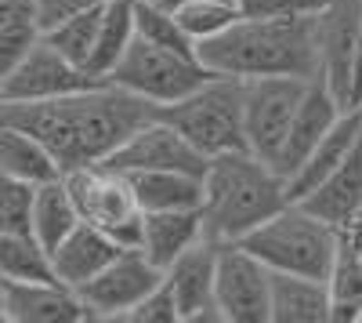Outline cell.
<instances>
[{
	"label": "cell",
	"instance_id": "6da1fadb",
	"mask_svg": "<svg viewBox=\"0 0 362 323\" xmlns=\"http://www.w3.org/2000/svg\"><path fill=\"white\" fill-rule=\"evenodd\" d=\"M148 116H156L153 102H145L109 80H98L83 91L58 98H37V102L0 98V124L29 131L37 142H44L47 153L62 167V174L83 164H102Z\"/></svg>",
	"mask_w": 362,
	"mask_h": 323
},
{
	"label": "cell",
	"instance_id": "7a4b0ae2",
	"mask_svg": "<svg viewBox=\"0 0 362 323\" xmlns=\"http://www.w3.org/2000/svg\"><path fill=\"white\" fill-rule=\"evenodd\" d=\"M196 58L225 76H315L319 73V11L293 18L239 15L218 37L196 44Z\"/></svg>",
	"mask_w": 362,
	"mask_h": 323
},
{
	"label": "cell",
	"instance_id": "3957f363",
	"mask_svg": "<svg viewBox=\"0 0 362 323\" xmlns=\"http://www.w3.org/2000/svg\"><path fill=\"white\" fill-rule=\"evenodd\" d=\"M290 203L283 174L250 149H228L206 160L203 171V237L239 244L264 218Z\"/></svg>",
	"mask_w": 362,
	"mask_h": 323
},
{
	"label": "cell",
	"instance_id": "277c9868",
	"mask_svg": "<svg viewBox=\"0 0 362 323\" xmlns=\"http://www.w3.org/2000/svg\"><path fill=\"white\" fill-rule=\"evenodd\" d=\"M341 244V229L322 222L308 208L290 200L283 211L264 218L257 229H250L239 247H247L254 258H261L272 273H297V276H315L326 280L334 269Z\"/></svg>",
	"mask_w": 362,
	"mask_h": 323
},
{
	"label": "cell",
	"instance_id": "5b68a950",
	"mask_svg": "<svg viewBox=\"0 0 362 323\" xmlns=\"http://www.w3.org/2000/svg\"><path fill=\"white\" fill-rule=\"evenodd\" d=\"M243 91H247V84L239 76L210 73L185 98H177L170 106H160L156 116L170 120L210 160V157L228 153V149H247Z\"/></svg>",
	"mask_w": 362,
	"mask_h": 323
},
{
	"label": "cell",
	"instance_id": "8992f818",
	"mask_svg": "<svg viewBox=\"0 0 362 323\" xmlns=\"http://www.w3.org/2000/svg\"><path fill=\"white\" fill-rule=\"evenodd\" d=\"M66 189L76 203L80 222L102 229L119 247H138L141 240V208L131 186V174L105 167V164H83L62 174Z\"/></svg>",
	"mask_w": 362,
	"mask_h": 323
},
{
	"label": "cell",
	"instance_id": "52a82bcc",
	"mask_svg": "<svg viewBox=\"0 0 362 323\" xmlns=\"http://www.w3.org/2000/svg\"><path fill=\"white\" fill-rule=\"evenodd\" d=\"M210 76V69L199 62L196 55H181L170 47H156L145 40H131L124 58L116 62V69L105 76L109 84L124 87V91L160 106H170L177 98H185L196 84H203Z\"/></svg>",
	"mask_w": 362,
	"mask_h": 323
},
{
	"label": "cell",
	"instance_id": "ba28073f",
	"mask_svg": "<svg viewBox=\"0 0 362 323\" xmlns=\"http://www.w3.org/2000/svg\"><path fill=\"white\" fill-rule=\"evenodd\" d=\"M312 80V76H308ZM305 76H250L243 80V135L247 149L276 167L297 102L308 87Z\"/></svg>",
	"mask_w": 362,
	"mask_h": 323
},
{
	"label": "cell",
	"instance_id": "9c48e42d",
	"mask_svg": "<svg viewBox=\"0 0 362 323\" xmlns=\"http://www.w3.org/2000/svg\"><path fill=\"white\" fill-rule=\"evenodd\" d=\"M214 305L221 323L272 319V269L239 244H221L214 273Z\"/></svg>",
	"mask_w": 362,
	"mask_h": 323
},
{
	"label": "cell",
	"instance_id": "30bf717a",
	"mask_svg": "<svg viewBox=\"0 0 362 323\" xmlns=\"http://www.w3.org/2000/svg\"><path fill=\"white\" fill-rule=\"evenodd\" d=\"M163 280V269L145 258L141 247H124L102 273H95L76 295L87 309V319L119 323L131 305H138L148 290Z\"/></svg>",
	"mask_w": 362,
	"mask_h": 323
},
{
	"label": "cell",
	"instance_id": "8fae6325",
	"mask_svg": "<svg viewBox=\"0 0 362 323\" xmlns=\"http://www.w3.org/2000/svg\"><path fill=\"white\" fill-rule=\"evenodd\" d=\"M102 164L124 171V174H134V171H189V174H203L206 171V157L170 120H163V116H148L145 124H138Z\"/></svg>",
	"mask_w": 362,
	"mask_h": 323
},
{
	"label": "cell",
	"instance_id": "7c38bea8",
	"mask_svg": "<svg viewBox=\"0 0 362 323\" xmlns=\"http://www.w3.org/2000/svg\"><path fill=\"white\" fill-rule=\"evenodd\" d=\"M90 84H98V80L87 69L73 66L66 55H58L40 37L8 76H0V98L37 102V98H58V95L83 91V87H90Z\"/></svg>",
	"mask_w": 362,
	"mask_h": 323
},
{
	"label": "cell",
	"instance_id": "4fadbf2b",
	"mask_svg": "<svg viewBox=\"0 0 362 323\" xmlns=\"http://www.w3.org/2000/svg\"><path fill=\"white\" fill-rule=\"evenodd\" d=\"M218 240H199L189 251H181L163 269V280L177 302V323H221V312L214 305V273H218Z\"/></svg>",
	"mask_w": 362,
	"mask_h": 323
},
{
	"label": "cell",
	"instance_id": "5bb4252c",
	"mask_svg": "<svg viewBox=\"0 0 362 323\" xmlns=\"http://www.w3.org/2000/svg\"><path fill=\"white\" fill-rule=\"evenodd\" d=\"M358 15H362V0H329L319 11V76L344 106H351Z\"/></svg>",
	"mask_w": 362,
	"mask_h": 323
},
{
	"label": "cell",
	"instance_id": "9a60e30c",
	"mask_svg": "<svg viewBox=\"0 0 362 323\" xmlns=\"http://www.w3.org/2000/svg\"><path fill=\"white\" fill-rule=\"evenodd\" d=\"M344 113V102L329 91V84L315 73L305 87V95L297 102V113L290 120V131H286V142L279 149V160H276V171L283 174V182L290 174L305 164V157L315 149V142L334 128V120Z\"/></svg>",
	"mask_w": 362,
	"mask_h": 323
},
{
	"label": "cell",
	"instance_id": "2e32d148",
	"mask_svg": "<svg viewBox=\"0 0 362 323\" xmlns=\"http://www.w3.org/2000/svg\"><path fill=\"white\" fill-rule=\"evenodd\" d=\"M4 323H83L87 309L73 287L58 280L4 283Z\"/></svg>",
	"mask_w": 362,
	"mask_h": 323
},
{
	"label": "cell",
	"instance_id": "e0dca14e",
	"mask_svg": "<svg viewBox=\"0 0 362 323\" xmlns=\"http://www.w3.org/2000/svg\"><path fill=\"white\" fill-rule=\"evenodd\" d=\"M297 203L337 229L358 211V203H362V131L351 142V149L344 153V160Z\"/></svg>",
	"mask_w": 362,
	"mask_h": 323
},
{
	"label": "cell",
	"instance_id": "ac0fdd59",
	"mask_svg": "<svg viewBox=\"0 0 362 323\" xmlns=\"http://www.w3.org/2000/svg\"><path fill=\"white\" fill-rule=\"evenodd\" d=\"M119 251H124V247H119L112 237H105L102 229L80 222L69 237L51 251V273H54L58 283H66V287L76 290L95 273H102Z\"/></svg>",
	"mask_w": 362,
	"mask_h": 323
},
{
	"label": "cell",
	"instance_id": "d6986e66",
	"mask_svg": "<svg viewBox=\"0 0 362 323\" xmlns=\"http://www.w3.org/2000/svg\"><path fill=\"white\" fill-rule=\"evenodd\" d=\"M358 131H362V106H344V113L334 120V128L315 142V149L305 157V164L286 178V196L290 200H305L326 174L344 160V153L351 149V142L358 138Z\"/></svg>",
	"mask_w": 362,
	"mask_h": 323
},
{
	"label": "cell",
	"instance_id": "ffe728a7",
	"mask_svg": "<svg viewBox=\"0 0 362 323\" xmlns=\"http://www.w3.org/2000/svg\"><path fill=\"white\" fill-rule=\"evenodd\" d=\"M203 240V215L199 208H181V211H141V240L138 247L153 266L167 269L170 261Z\"/></svg>",
	"mask_w": 362,
	"mask_h": 323
},
{
	"label": "cell",
	"instance_id": "44dd1931",
	"mask_svg": "<svg viewBox=\"0 0 362 323\" xmlns=\"http://www.w3.org/2000/svg\"><path fill=\"white\" fill-rule=\"evenodd\" d=\"M334 302H329L326 280L297 276V273H272V319L268 323H329Z\"/></svg>",
	"mask_w": 362,
	"mask_h": 323
},
{
	"label": "cell",
	"instance_id": "7402d4cb",
	"mask_svg": "<svg viewBox=\"0 0 362 323\" xmlns=\"http://www.w3.org/2000/svg\"><path fill=\"white\" fill-rule=\"evenodd\" d=\"M131 186L141 211H181L203 203V174L189 171H134Z\"/></svg>",
	"mask_w": 362,
	"mask_h": 323
},
{
	"label": "cell",
	"instance_id": "603a6c76",
	"mask_svg": "<svg viewBox=\"0 0 362 323\" xmlns=\"http://www.w3.org/2000/svg\"><path fill=\"white\" fill-rule=\"evenodd\" d=\"M0 174H11L29 186H44L51 178H62V167L47 153V145L37 142L29 131L0 124Z\"/></svg>",
	"mask_w": 362,
	"mask_h": 323
},
{
	"label": "cell",
	"instance_id": "cb8c5ba5",
	"mask_svg": "<svg viewBox=\"0 0 362 323\" xmlns=\"http://www.w3.org/2000/svg\"><path fill=\"white\" fill-rule=\"evenodd\" d=\"M76 225H80V215H76V203H73V196L66 189V178H51V182L37 186L29 232L47 247V254L62 244Z\"/></svg>",
	"mask_w": 362,
	"mask_h": 323
},
{
	"label": "cell",
	"instance_id": "d4e9b609",
	"mask_svg": "<svg viewBox=\"0 0 362 323\" xmlns=\"http://www.w3.org/2000/svg\"><path fill=\"white\" fill-rule=\"evenodd\" d=\"M131 40H134V0H109L102 8L95 51L87 58V73L95 80H105L119 58H124Z\"/></svg>",
	"mask_w": 362,
	"mask_h": 323
},
{
	"label": "cell",
	"instance_id": "484cf974",
	"mask_svg": "<svg viewBox=\"0 0 362 323\" xmlns=\"http://www.w3.org/2000/svg\"><path fill=\"white\" fill-rule=\"evenodd\" d=\"M0 280L4 283L54 280L51 254L33 232H0Z\"/></svg>",
	"mask_w": 362,
	"mask_h": 323
},
{
	"label": "cell",
	"instance_id": "4316f807",
	"mask_svg": "<svg viewBox=\"0 0 362 323\" xmlns=\"http://www.w3.org/2000/svg\"><path fill=\"white\" fill-rule=\"evenodd\" d=\"M334 319L329 323H362V254H355L344 240L337 244L334 269L326 276Z\"/></svg>",
	"mask_w": 362,
	"mask_h": 323
},
{
	"label": "cell",
	"instance_id": "83f0119b",
	"mask_svg": "<svg viewBox=\"0 0 362 323\" xmlns=\"http://www.w3.org/2000/svg\"><path fill=\"white\" fill-rule=\"evenodd\" d=\"M134 37L145 44H156V47H170L181 55H196L192 37L181 29L177 15L156 4H145V0H134Z\"/></svg>",
	"mask_w": 362,
	"mask_h": 323
},
{
	"label": "cell",
	"instance_id": "f1b7e54d",
	"mask_svg": "<svg viewBox=\"0 0 362 323\" xmlns=\"http://www.w3.org/2000/svg\"><path fill=\"white\" fill-rule=\"evenodd\" d=\"M98 22H102V8H98V11L73 15V18H66V22L44 29L40 37H44L58 55H66L73 66L87 69V58H90V51H95V37H98Z\"/></svg>",
	"mask_w": 362,
	"mask_h": 323
},
{
	"label": "cell",
	"instance_id": "f546056e",
	"mask_svg": "<svg viewBox=\"0 0 362 323\" xmlns=\"http://www.w3.org/2000/svg\"><path fill=\"white\" fill-rule=\"evenodd\" d=\"M177 22L192 37V44H203L210 37H218L221 29H228L239 18L235 0H181L177 4Z\"/></svg>",
	"mask_w": 362,
	"mask_h": 323
},
{
	"label": "cell",
	"instance_id": "4dcf8cb0",
	"mask_svg": "<svg viewBox=\"0 0 362 323\" xmlns=\"http://www.w3.org/2000/svg\"><path fill=\"white\" fill-rule=\"evenodd\" d=\"M33 196H37V186L11 178V174H0V232H29Z\"/></svg>",
	"mask_w": 362,
	"mask_h": 323
},
{
	"label": "cell",
	"instance_id": "1f68e13d",
	"mask_svg": "<svg viewBox=\"0 0 362 323\" xmlns=\"http://www.w3.org/2000/svg\"><path fill=\"white\" fill-rule=\"evenodd\" d=\"M37 40H40V26H37L33 11L11 18L4 29H0V76H8L29 55V47H33Z\"/></svg>",
	"mask_w": 362,
	"mask_h": 323
},
{
	"label": "cell",
	"instance_id": "d6a6232c",
	"mask_svg": "<svg viewBox=\"0 0 362 323\" xmlns=\"http://www.w3.org/2000/svg\"><path fill=\"white\" fill-rule=\"evenodd\" d=\"M119 323H177V302L170 295L167 280H160L138 305H131Z\"/></svg>",
	"mask_w": 362,
	"mask_h": 323
},
{
	"label": "cell",
	"instance_id": "836d02e7",
	"mask_svg": "<svg viewBox=\"0 0 362 323\" xmlns=\"http://www.w3.org/2000/svg\"><path fill=\"white\" fill-rule=\"evenodd\" d=\"M329 0H235L239 15L250 18H293V15H315Z\"/></svg>",
	"mask_w": 362,
	"mask_h": 323
},
{
	"label": "cell",
	"instance_id": "e575fe53",
	"mask_svg": "<svg viewBox=\"0 0 362 323\" xmlns=\"http://www.w3.org/2000/svg\"><path fill=\"white\" fill-rule=\"evenodd\" d=\"M105 4H109V0H33V15H37V26H40V33H44V29L66 22L73 15L98 11Z\"/></svg>",
	"mask_w": 362,
	"mask_h": 323
},
{
	"label": "cell",
	"instance_id": "d590c367",
	"mask_svg": "<svg viewBox=\"0 0 362 323\" xmlns=\"http://www.w3.org/2000/svg\"><path fill=\"white\" fill-rule=\"evenodd\" d=\"M341 240H344L355 254H362V203H358V211L341 225Z\"/></svg>",
	"mask_w": 362,
	"mask_h": 323
},
{
	"label": "cell",
	"instance_id": "8d00e7d4",
	"mask_svg": "<svg viewBox=\"0 0 362 323\" xmlns=\"http://www.w3.org/2000/svg\"><path fill=\"white\" fill-rule=\"evenodd\" d=\"M351 106H362V15H358V47H355V69H351Z\"/></svg>",
	"mask_w": 362,
	"mask_h": 323
},
{
	"label": "cell",
	"instance_id": "74e56055",
	"mask_svg": "<svg viewBox=\"0 0 362 323\" xmlns=\"http://www.w3.org/2000/svg\"><path fill=\"white\" fill-rule=\"evenodd\" d=\"M145 4H156V8H167V11H177L181 0H145Z\"/></svg>",
	"mask_w": 362,
	"mask_h": 323
},
{
	"label": "cell",
	"instance_id": "f35d334b",
	"mask_svg": "<svg viewBox=\"0 0 362 323\" xmlns=\"http://www.w3.org/2000/svg\"><path fill=\"white\" fill-rule=\"evenodd\" d=\"M0 302H4V280H0ZM0 323H4V309H0Z\"/></svg>",
	"mask_w": 362,
	"mask_h": 323
}]
</instances>
